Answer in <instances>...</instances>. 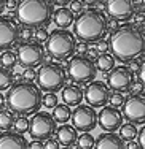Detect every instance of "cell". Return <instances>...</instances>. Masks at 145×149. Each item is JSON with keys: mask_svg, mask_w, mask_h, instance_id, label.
Here are the masks:
<instances>
[{"mask_svg": "<svg viewBox=\"0 0 145 149\" xmlns=\"http://www.w3.org/2000/svg\"><path fill=\"white\" fill-rule=\"evenodd\" d=\"M27 149H45V148H43V141L32 140L29 144H27Z\"/></svg>", "mask_w": 145, "mask_h": 149, "instance_id": "b9f144b4", "label": "cell"}, {"mask_svg": "<svg viewBox=\"0 0 145 149\" xmlns=\"http://www.w3.org/2000/svg\"><path fill=\"white\" fill-rule=\"evenodd\" d=\"M134 83V73L126 65L113 67L107 74V87L113 92H129L131 84Z\"/></svg>", "mask_w": 145, "mask_h": 149, "instance_id": "7c38bea8", "label": "cell"}, {"mask_svg": "<svg viewBox=\"0 0 145 149\" xmlns=\"http://www.w3.org/2000/svg\"><path fill=\"white\" fill-rule=\"evenodd\" d=\"M123 118L131 124H144L145 122V97L144 94H132L125 98L121 105Z\"/></svg>", "mask_w": 145, "mask_h": 149, "instance_id": "8fae6325", "label": "cell"}, {"mask_svg": "<svg viewBox=\"0 0 145 149\" xmlns=\"http://www.w3.org/2000/svg\"><path fill=\"white\" fill-rule=\"evenodd\" d=\"M72 119V127L80 132H88L91 133V130H94L97 127V113L93 106L89 105H78L75 106V111H72L70 114Z\"/></svg>", "mask_w": 145, "mask_h": 149, "instance_id": "30bf717a", "label": "cell"}, {"mask_svg": "<svg viewBox=\"0 0 145 149\" xmlns=\"http://www.w3.org/2000/svg\"><path fill=\"white\" fill-rule=\"evenodd\" d=\"M35 79H37V83H38L40 91L56 94V92H59L65 86L67 73H65V68L61 63L46 62V63H42L40 65Z\"/></svg>", "mask_w": 145, "mask_h": 149, "instance_id": "8992f818", "label": "cell"}, {"mask_svg": "<svg viewBox=\"0 0 145 149\" xmlns=\"http://www.w3.org/2000/svg\"><path fill=\"white\" fill-rule=\"evenodd\" d=\"M125 141L115 132H105L97 136L93 149H125Z\"/></svg>", "mask_w": 145, "mask_h": 149, "instance_id": "ac0fdd59", "label": "cell"}, {"mask_svg": "<svg viewBox=\"0 0 145 149\" xmlns=\"http://www.w3.org/2000/svg\"><path fill=\"white\" fill-rule=\"evenodd\" d=\"M56 120L53 119V116L49 113L45 111H37L32 114V119L29 120V135L32 140L45 141L48 138H53V135L56 132Z\"/></svg>", "mask_w": 145, "mask_h": 149, "instance_id": "ba28073f", "label": "cell"}, {"mask_svg": "<svg viewBox=\"0 0 145 149\" xmlns=\"http://www.w3.org/2000/svg\"><path fill=\"white\" fill-rule=\"evenodd\" d=\"M96 51L97 54H105V52H108V41L107 40H99L96 43Z\"/></svg>", "mask_w": 145, "mask_h": 149, "instance_id": "e575fe53", "label": "cell"}, {"mask_svg": "<svg viewBox=\"0 0 145 149\" xmlns=\"http://www.w3.org/2000/svg\"><path fill=\"white\" fill-rule=\"evenodd\" d=\"M134 94H144V83H140V81H137V83H132L131 84V89Z\"/></svg>", "mask_w": 145, "mask_h": 149, "instance_id": "ab89813d", "label": "cell"}, {"mask_svg": "<svg viewBox=\"0 0 145 149\" xmlns=\"http://www.w3.org/2000/svg\"><path fill=\"white\" fill-rule=\"evenodd\" d=\"M62 102L67 106H78L83 102V89L78 84H69L62 87Z\"/></svg>", "mask_w": 145, "mask_h": 149, "instance_id": "ffe728a7", "label": "cell"}, {"mask_svg": "<svg viewBox=\"0 0 145 149\" xmlns=\"http://www.w3.org/2000/svg\"><path fill=\"white\" fill-rule=\"evenodd\" d=\"M23 78H24V81H27V83H32L35 78H37V70L35 68H24Z\"/></svg>", "mask_w": 145, "mask_h": 149, "instance_id": "836d02e7", "label": "cell"}, {"mask_svg": "<svg viewBox=\"0 0 145 149\" xmlns=\"http://www.w3.org/2000/svg\"><path fill=\"white\" fill-rule=\"evenodd\" d=\"M48 30H46V27H37V29L34 30V38H35V41L37 43H45L46 41V38H48Z\"/></svg>", "mask_w": 145, "mask_h": 149, "instance_id": "1f68e13d", "label": "cell"}, {"mask_svg": "<svg viewBox=\"0 0 145 149\" xmlns=\"http://www.w3.org/2000/svg\"><path fill=\"white\" fill-rule=\"evenodd\" d=\"M19 24L11 16H0V51L11 49L19 41Z\"/></svg>", "mask_w": 145, "mask_h": 149, "instance_id": "4fadbf2b", "label": "cell"}, {"mask_svg": "<svg viewBox=\"0 0 145 149\" xmlns=\"http://www.w3.org/2000/svg\"><path fill=\"white\" fill-rule=\"evenodd\" d=\"M88 43H84V41H80V43H77V46H75V52H78V54H86L88 52Z\"/></svg>", "mask_w": 145, "mask_h": 149, "instance_id": "f35d334b", "label": "cell"}, {"mask_svg": "<svg viewBox=\"0 0 145 149\" xmlns=\"http://www.w3.org/2000/svg\"><path fill=\"white\" fill-rule=\"evenodd\" d=\"M120 135L118 136L121 138L123 141H132L134 138H137V127L136 124H131V122H126V124H121V127H120Z\"/></svg>", "mask_w": 145, "mask_h": 149, "instance_id": "cb8c5ba5", "label": "cell"}, {"mask_svg": "<svg viewBox=\"0 0 145 149\" xmlns=\"http://www.w3.org/2000/svg\"><path fill=\"white\" fill-rule=\"evenodd\" d=\"M125 149H139V144L136 143V141H128V146H125Z\"/></svg>", "mask_w": 145, "mask_h": 149, "instance_id": "f6af8a7d", "label": "cell"}, {"mask_svg": "<svg viewBox=\"0 0 145 149\" xmlns=\"http://www.w3.org/2000/svg\"><path fill=\"white\" fill-rule=\"evenodd\" d=\"M13 122H15V113H11L10 109H2L0 111V130L3 132L11 130Z\"/></svg>", "mask_w": 145, "mask_h": 149, "instance_id": "4316f807", "label": "cell"}, {"mask_svg": "<svg viewBox=\"0 0 145 149\" xmlns=\"http://www.w3.org/2000/svg\"><path fill=\"white\" fill-rule=\"evenodd\" d=\"M3 5H5V0H0V15L3 13Z\"/></svg>", "mask_w": 145, "mask_h": 149, "instance_id": "f907efd6", "label": "cell"}, {"mask_svg": "<svg viewBox=\"0 0 145 149\" xmlns=\"http://www.w3.org/2000/svg\"><path fill=\"white\" fill-rule=\"evenodd\" d=\"M56 140H58L59 144H62L64 148H70L75 144L77 138H78V133L73 129L72 125H67V124H62V125L56 127Z\"/></svg>", "mask_w": 145, "mask_h": 149, "instance_id": "d6986e66", "label": "cell"}, {"mask_svg": "<svg viewBox=\"0 0 145 149\" xmlns=\"http://www.w3.org/2000/svg\"><path fill=\"white\" fill-rule=\"evenodd\" d=\"M105 11L112 21H129L136 13L134 0H105Z\"/></svg>", "mask_w": 145, "mask_h": 149, "instance_id": "9a60e30c", "label": "cell"}, {"mask_svg": "<svg viewBox=\"0 0 145 149\" xmlns=\"http://www.w3.org/2000/svg\"><path fill=\"white\" fill-rule=\"evenodd\" d=\"M94 141H96V138H94L93 135L84 132V133H81L80 136L77 138L75 144H77L78 149H93L94 148Z\"/></svg>", "mask_w": 145, "mask_h": 149, "instance_id": "83f0119b", "label": "cell"}, {"mask_svg": "<svg viewBox=\"0 0 145 149\" xmlns=\"http://www.w3.org/2000/svg\"><path fill=\"white\" fill-rule=\"evenodd\" d=\"M18 63V59H16V52L10 51V49H6V51H3L2 54H0V65L3 67V68L6 70H13L16 67Z\"/></svg>", "mask_w": 145, "mask_h": 149, "instance_id": "d4e9b609", "label": "cell"}, {"mask_svg": "<svg viewBox=\"0 0 145 149\" xmlns=\"http://www.w3.org/2000/svg\"><path fill=\"white\" fill-rule=\"evenodd\" d=\"M43 148L45 149H61V144L58 143L56 138H48L43 141Z\"/></svg>", "mask_w": 145, "mask_h": 149, "instance_id": "8d00e7d4", "label": "cell"}, {"mask_svg": "<svg viewBox=\"0 0 145 149\" xmlns=\"http://www.w3.org/2000/svg\"><path fill=\"white\" fill-rule=\"evenodd\" d=\"M32 37H34V29H29V27H23V29H19V38L29 41Z\"/></svg>", "mask_w": 145, "mask_h": 149, "instance_id": "d590c367", "label": "cell"}, {"mask_svg": "<svg viewBox=\"0 0 145 149\" xmlns=\"http://www.w3.org/2000/svg\"><path fill=\"white\" fill-rule=\"evenodd\" d=\"M49 2H51L53 5H56V6H59V8H61V6H67L70 2H72V0H49Z\"/></svg>", "mask_w": 145, "mask_h": 149, "instance_id": "7bdbcfd3", "label": "cell"}, {"mask_svg": "<svg viewBox=\"0 0 145 149\" xmlns=\"http://www.w3.org/2000/svg\"><path fill=\"white\" fill-rule=\"evenodd\" d=\"M13 84H15V76H13L11 70H6L3 67H0V92L8 91Z\"/></svg>", "mask_w": 145, "mask_h": 149, "instance_id": "484cf974", "label": "cell"}, {"mask_svg": "<svg viewBox=\"0 0 145 149\" xmlns=\"http://www.w3.org/2000/svg\"><path fill=\"white\" fill-rule=\"evenodd\" d=\"M70 114H72V111H70V106L67 105H62V103H58L53 108V119L56 120V122L59 124H67L70 120Z\"/></svg>", "mask_w": 145, "mask_h": 149, "instance_id": "603a6c76", "label": "cell"}, {"mask_svg": "<svg viewBox=\"0 0 145 149\" xmlns=\"http://www.w3.org/2000/svg\"><path fill=\"white\" fill-rule=\"evenodd\" d=\"M73 35L80 41L88 45L97 43L105 37L108 32V19L104 11L97 8L83 10L78 16L73 19Z\"/></svg>", "mask_w": 145, "mask_h": 149, "instance_id": "3957f363", "label": "cell"}, {"mask_svg": "<svg viewBox=\"0 0 145 149\" xmlns=\"http://www.w3.org/2000/svg\"><path fill=\"white\" fill-rule=\"evenodd\" d=\"M97 51H96V48H93V49H89V56L88 57H97Z\"/></svg>", "mask_w": 145, "mask_h": 149, "instance_id": "c3c4849f", "label": "cell"}, {"mask_svg": "<svg viewBox=\"0 0 145 149\" xmlns=\"http://www.w3.org/2000/svg\"><path fill=\"white\" fill-rule=\"evenodd\" d=\"M136 22L137 24H144V11H142V10H140V13L136 16Z\"/></svg>", "mask_w": 145, "mask_h": 149, "instance_id": "bcb514c9", "label": "cell"}, {"mask_svg": "<svg viewBox=\"0 0 145 149\" xmlns=\"http://www.w3.org/2000/svg\"><path fill=\"white\" fill-rule=\"evenodd\" d=\"M16 59L23 68H35L45 60V48L37 41H26L18 46Z\"/></svg>", "mask_w": 145, "mask_h": 149, "instance_id": "9c48e42d", "label": "cell"}, {"mask_svg": "<svg viewBox=\"0 0 145 149\" xmlns=\"http://www.w3.org/2000/svg\"><path fill=\"white\" fill-rule=\"evenodd\" d=\"M137 136H139V149H145V129H140L137 132Z\"/></svg>", "mask_w": 145, "mask_h": 149, "instance_id": "60d3db41", "label": "cell"}, {"mask_svg": "<svg viewBox=\"0 0 145 149\" xmlns=\"http://www.w3.org/2000/svg\"><path fill=\"white\" fill-rule=\"evenodd\" d=\"M145 38L142 29L132 24H123L112 30L108 38V51L113 59L120 62H131L139 56H144Z\"/></svg>", "mask_w": 145, "mask_h": 149, "instance_id": "6da1fadb", "label": "cell"}, {"mask_svg": "<svg viewBox=\"0 0 145 149\" xmlns=\"http://www.w3.org/2000/svg\"><path fill=\"white\" fill-rule=\"evenodd\" d=\"M62 149H70V148H62Z\"/></svg>", "mask_w": 145, "mask_h": 149, "instance_id": "816d5d0a", "label": "cell"}, {"mask_svg": "<svg viewBox=\"0 0 145 149\" xmlns=\"http://www.w3.org/2000/svg\"><path fill=\"white\" fill-rule=\"evenodd\" d=\"M137 74H139V81H140V83H144V79H145V65H144V63L140 65V68L137 70Z\"/></svg>", "mask_w": 145, "mask_h": 149, "instance_id": "ee69618b", "label": "cell"}, {"mask_svg": "<svg viewBox=\"0 0 145 149\" xmlns=\"http://www.w3.org/2000/svg\"><path fill=\"white\" fill-rule=\"evenodd\" d=\"M58 103H59V98H58V95L53 94V92H46V95L42 97V106H45V108H48V109H53Z\"/></svg>", "mask_w": 145, "mask_h": 149, "instance_id": "f546056e", "label": "cell"}, {"mask_svg": "<svg viewBox=\"0 0 145 149\" xmlns=\"http://www.w3.org/2000/svg\"><path fill=\"white\" fill-rule=\"evenodd\" d=\"M42 97H43V94L37 84L21 81V83L13 84L8 89L5 97V105L15 114L30 116L40 111Z\"/></svg>", "mask_w": 145, "mask_h": 149, "instance_id": "7a4b0ae2", "label": "cell"}, {"mask_svg": "<svg viewBox=\"0 0 145 149\" xmlns=\"http://www.w3.org/2000/svg\"><path fill=\"white\" fill-rule=\"evenodd\" d=\"M54 5L49 0H19L16 6L18 22L29 29L46 27L53 19Z\"/></svg>", "mask_w": 145, "mask_h": 149, "instance_id": "277c9868", "label": "cell"}, {"mask_svg": "<svg viewBox=\"0 0 145 149\" xmlns=\"http://www.w3.org/2000/svg\"><path fill=\"white\" fill-rule=\"evenodd\" d=\"M123 119L125 118H123L121 111L118 108H113V106H104L102 111L97 114V124L105 132L118 130L123 124Z\"/></svg>", "mask_w": 145, "mask_h": 149, "instance_id": "2e32d148", "label": "cell"}, {"mask_svg": "<svg viewBox=\"0 0 145 149\" xmlns=\"http://www.w3.org/2000/svg\"><path fill=\"white\" fill-rule=\"evenodd\" d=\"M94 65H96V70L102 73H108L110 70L115 67V59H113L112 54L105 52V54H99L96 60H94Z\"/></svg>", "mask_w": 145, "mask_h": 149, "instance_id": "7402d4cb", "label": "cell"}, {"mask_svg": "<svg viewBox=\"0 0 145 149\" xmlns=\"http://www.w3.org/2000/svg\"><path fill=\"white\" fill-rule=\"evenodd\" d=\"M16 6H18V0H5V5H3V11L13 13V11H16Z\"/></svg>", "mask_w": 145, "mask_h": 149, "instance_id": "74e56055", "label": "cell"}, {"mask_svg": "<svg viewBox=\"0 0 145 149\" xmlns=\"http://www.w3.org/2000/svg\"><path fill=\"white\" fill-rule=\"evenodd\" d=\"M73 19H75V15L67 6H61V8L53 11V21L58 26V29H67V27H70L73 24Z\"/></svg>", "mask_w": 145, "mask_h": 149, "instance_id": "44dd1931", "label": "cell"}, {"mask_svg": "<svg viewBox=\"0 0 145 149\" xmlns=\"http://www.w3.org/2000/svg\"><path fill=\"white\" fill-rule=\"evenodd\" d=\"M108 103L113 108H120V106L125 103V97H123L121 92H112L110 97H108Z\"/></svg>", "mask_w": 145, "mask_h": 149, "instance_id": "4dcf8cb0", "label": "cell"}, {"mask_svg": "<svg viewBox=\"0 0 145 149\" xmlns=\"http://www.w3.org/2000/svg\"><path fill=\"white\" fill-rule=\"evenodd\" d=\"M5 108V97L2 95V92H0V111Z\"/></svg>", "mask_w": 145, "mask_h": 149, "instance_id": "7dc6e473", "label": "cell"}, {"mask_svg": "<svg viewBox=\"0 0 145 149\" xmlns=\"http://www.w3.org/2000/svg\"><path fill=\"white\" fill-rule=\"evenodd\" d=\"M69 5H70V8H69V10L73 13V15H75V13H78V15H80V13L84 10V3L81 2V0H72V2L69 3Z\"/></svg>", "mask_w": 145, "mask_h": 149, "instance_id": "d6a6232c", "label": "cell"}, {"mask_svg": "<svg viewBox=\"0 0 145 149\" xmlns=\"http://www.w3.org/2000/svg\"><path fill=\"white\" fill-rule=\"evenodd\" d=\"M77 38L72 32L67 29H56L48 35L45 41V49L49 54V57L56 60H69L75 54Z\"/></svg>", "mask_w": 145, "mask_h": 149, "instance_id": "5b68a950", "label": "cell"}, {"mask_svg": "<svg viewBox=\"0 0 145 149\" xmlns=\"http://www.w3.org/2000/svg\"><path fill=\"white\" fill-rule=\"evenodd\" d=\"M108 97H110V89L102 81H91V83H88L86 91L83 92V98L88 102L86 105L93 106V108H104V106H107Z\"/></svg>", "mask_w": 145, "mask_h": 149, "instance_id": "5bb4252c", "label": "cell"}, {"mask_svg": "<svg viewBox=\"0 0 145 149\" xmlns=\"http://www.w3.org/2000/svg\"><path fill=\"white\" fill-rule=\"evenodd\" d=\"M29 141L24 138V135L6 130L0 133V149H27Z\"/></svg>", "mask_w": 145, "mask_h": 149, "instance_id": "e0dca14e", "label": "cell"}, {"mask_svg": "<svg viewBox=\"0 0 145 149\" xmlns=\"http://www.w3.org/2000/svg\"><path fill=\"white\" fill-rule=\"evenodd\" d=\"M13 129H15L16 133H21V135L26 133L29 130V119H27V116H18V118H15Z\"/></svg>", "mask_w": 145, "mask_h": 149, "instance_id": "f1b7e54d", "label": "cell"}, {"mask_svg": "<svg viewBox=\"0 0 145 149\" xmlns=\"http://www.w3.org/2000/svg\"><path fill=\"white\" fill-rule=\"evenodd\" d=\"M67 78L72 81L73 84H88L91 81H94L97 74L94 60L88 56L77 54L72 56L67 62Z\"/></svg>", "mask_w": 145, "mask_h": 149, "instance_id": "52a82bcc", "label": "cell"}, {"mask_svg": "<svg viewBox=\"0 0 145 149\" xmlns=\"http://www.w3.org/2000/svg\"><path fill=\"white\" fill-rule=\"evenodd\" d=\"M81 2H83L84 5H94V3L101 2V0H81Z\"/></svg>", "mask_w": 145, "mask_h": 149, "instance_id": "681fc988", "label": "cell"}]
</instances>
